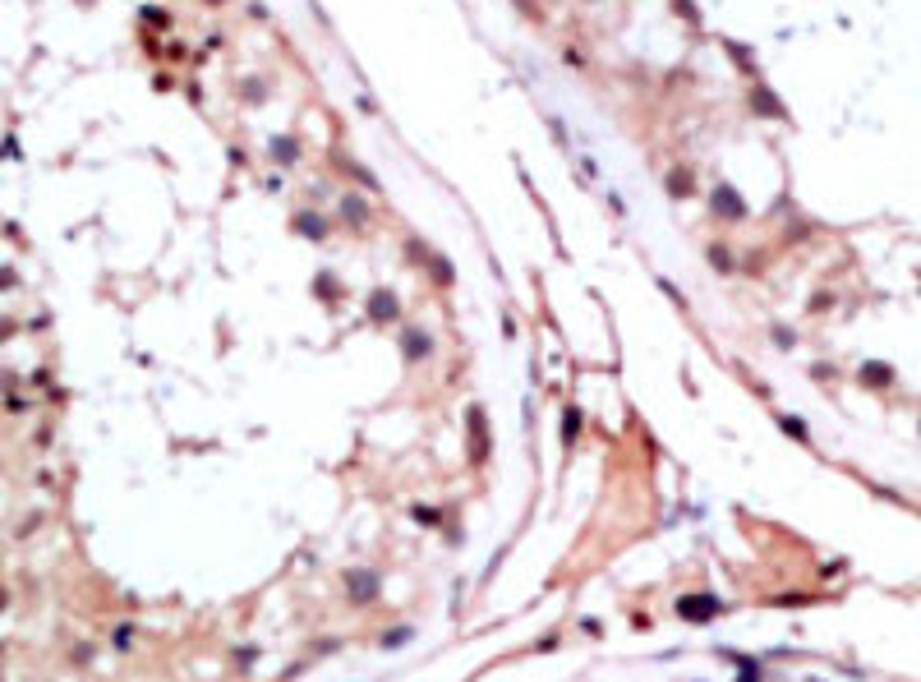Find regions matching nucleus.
Here are the masks:
<instances>
[{
    "label": "nucleus",
    "mask_w": 921,
    "mask_h": 682,
    "mask_svg": "<svg viewBox=\"0 0 921 682\" xmlns=\"http://www.w3.org/2000/svg\"><path fill=\"white\" fill-rule=\"evenodd\" d=\"M677 613L687 622H709L719 613V600L714 595H687V600H677Z\"/></svg>",
    "instance_id": "f257e3e1"
},
{
    "label": "nucleus",
    "mask_w": 921,
    "mask_h": 682,
    "mask_svg": "<svg viewBox=\"0 0 921 682\" xmlns=\"http://www.w3.org/2000/svg\"><path fill=\"white\" fill-rule=\"evenodd\" d=\"M346 590H351L355 604H373V600H378V576L373 572H351L346 576Z\"/></svg>",
    "instance_id": "f03ea898"
},
{
    "label": "nucleus",
    "mask_w": 921,
    "mask_h": 682,
    "mask_svg": "<svg viewBox=\"0 0 921 682\" xmlns=\"http://www.w3.org/2000/svg\"><path fill=\"white\" fill-rule=\"evenodd\" d=\"M470 456H475V461H484V456H489V438H484V410H479V406L470 410Z\"/></svg>",
    "instance_id": "7ed1b4c3"
},
{
    "label": "nucleus",
    "mask_w": 921,
    "mask_h": 682,
    "mask_svg": "<svg viewBox=\"0 0 921 682\" xmlns=\"http://www.w3.org/2000/svg\"><path fill=\"white\" fill-rule=\"evenodd\" d=\"M861 378H871L875 388H885V383H889L894 373H889V364H866V369H861Z\"/></svg>",
    "instance_id": "20e7f679"
},
{
    "label": "nucleus",
    "mask_w": 921,
    "mask_h": 682,
    "mask_svg": "<svg viewBox=\"0 0 921 682\" xmlns=\"http://www.w3.org/2000/svg\"><path fill=\"white\" fill-rule=\"evenodd\" d=\"M419 351L429 355V337H419V332H406V355L414 360V355H419Z\"/></svg>",
    "instance_id": "39448f33"
},
{
    "label": "nucleus",
    "mask_w": 921,
    "mask_h": 682,
    "mask_svg": "<svg viewBox=\"0 0 921 682\" xmlns=\"http://www.w3.org/2000/svg\"><path fill=\"white\" fill-rule=\"evenodd\" d=\"M576 434H581V410H567V424H562V438H567V443H576Z\"/></svg>",
    "instance_id": "423d86ee"
},
{
    "label": "nucleus",
    "mask_w": 921,
    "mask_h": 682,
    "mask_svg": "<svg viewBox=\"0 0 921 682\" xmlns=\"http://www.w3.org/2000/svg\"><path fill=\"white\" fill-rule=\"evenodd\" d=\"M410 641V627H392V632L383 636V646H406Z\"/></svg>",
    "instance_id": "0eeeda50"
},
{
    "label": "nucleus",
    "mask_w": 921,
    "mask_h": 682,
    "mask_svg": "<svg viewBox=\"0 0 921 682\" xmlns=\"http://www.w3.org/2000/svg\"><path fill=\"white\" fill-rule=\"evenodd\" d=\"M414 516H419V521H443V512L438 507H414Z\"/></svg>",
    "instance_id": "6e6552de"
}]
</instances>
